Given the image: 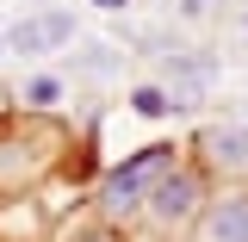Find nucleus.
<instances>
[{
    "label": "nucleus",
    "instance_id": "obj_1",
    "mask_svg": "<svg viewBox=\"0 0 248 242\" xmlns=\"http://www.w3.org/2000/svg\"><path fill=\"white\" fill-rule=\"evenodd\" d=\"M180 161H186V143H168V137L130 149L124 161H112V168L99 174V186H93V211L106 217V224H118V230H130V224L143 217V205H149V193L168 180Z\"/></svg>",
    "mask_w": 248,
    "mask_h": 242
},
{
    "label": "nucleus",
    "instance_id": "obj_2",
    "mask_svg": "<svg viewBox=\"0 0 248 242\" xmlns=\"http://www.w3.org/2000/svg\"><path fill=\"white\" fill-rule=\"evenodd\" d=\"M211 193H217V180L192 161V155H186L180 168L149 193V205H143L137 224H143L149 236H161V242H192L199 217H205V205H211Z\"/></svg>",
    "mask_w": 248,
    "mask_h": 242
},
{
    "label": "nucleus",
    "instance_id": "obj_3",
    "mask_svg": "<svg viewBox=\"0 0 248 242\" xmlns=\"http://www.w3.org/2000/svg\"><path fill=\"white\" fill-rule=\"evenodd\" d=\"M50 143H56V130H37L31 112H0V193L6 199L50 174V161H56Z\"/></svg>",
    "mask_w": 248,
    "mask_h": 242
},
{
    "label": "nucleus",
    "instance_id": "obj_4",
    "mask_svg": "<svg viewBox=\"0 0 248 242\" xmlns=\"http://www.w3.org/2000/svg\"><path fill=\"white\" fill-rule=\"evenodd\" d=\"M186 155L217 186H248V118H211L186 137Z\"/></svg>",
    "mask_w": 248,
    "mask_h": 242
},
{
    "label": "nucleus",
    "instance_id": "obj_5",
    "mask_svg": "<svg viewBox=\"0 0 248 242\" xmlns=\"http://www.w3.org/2000/svg\"><path fill=\"white\" fill-rule=\"evenodd\" d=\"M75 37H81V19L68 6H37V13L6 25V56H56Z\"/></svg>",
    "mask_w": 248,
    "mask_h": 242
},
{
    "label": "nucleus",
    "instance_id": "obj_6",
    "mask_svg": "<svg viewBox=\"0 0 248 242\" xmlns=\"http://www.w3.org/2000/svg\"><path fill=\"white\" fill-rule=\"evenodd\" d=\"M217 81V56H205V50H161V87L180 99L186 112L211 93Z\"/></svg>",
    "mask_w": 248,
    "mask_h": 242
},
{
    "label": "nucleus",
    "instance_id": "obj_7",
    "mask_svg": "<svg viewBox=\"0 0 248 242\" xmlns=\"http://www.w3.org/2000/svg\"><path fill=\"white\" fill-rule=\"evenodd\" d=\"M192 242H248V186H217Z\"/></svg>",
    "mask_w": 248,
    "mask_h": 242
},
{
    "label": "nucleus",
    "instance_id": "obj_8",
    "mask_svg": "<svg viewBox=\"0 0 248 242\" xmlns=\"http://www.w3.org/2000/svg\"><path fill=\"white\" fill-rule=\"evenodd\" d=\"M62 93H68V81H62V75H25V87H19V112L50 118V112L62 106Z\"/></svg>",
    "mask_w": 248,
    "mask_h": 242
},
{
    "label": "nucleus",
    "instance_id": "obj_9",
    "mask_svg": "<svg viewBox=\"0 0 248 242\" xmlns=\"http://www.w3.org/2000/svg\"><path fill=\"white\" fill-rule=\"evenodd\" d=\"M124 99H130V112H137V118H180V112H186V106L161 87V81H137Z\"/></svg>",
    "mask_w": 248,
    "mask_h": 242
},
{
    "label": "nucleus",
    "instance_id": "obj_10",
    "mask_svg": "<svg viewBox=\"0 0 248 242\" xmlns=\"http://www.w3.org/2000/svg\"><path fill=\"white\" fill-rule=\"evenodd\" d=\"M62 242H130V230H118V224H106L99 211H87V217H75L62 230Z\"/></svg>",
    "mask_w": 248,
    "mask_h": 242
},
{
    "label": "nucleus",
    "instance_id": "obj_11",
    "mask_svg": "<svg viewBox=\"0 0 248 242\" xmlns=\"http://www.w3.org/2000/svg\"><path fill=\"white\" fill-rule=\"evenodd\" d=\"M81 75H106V68H118V44H87L81 56H68Z\"/></svg>",
    "mask_w": 248,
    "mask_h": 242
},
{
    "label": "nucleus",
    "instance_id": "obj_12",
    "mask_svg": "<svg viewBox=\"0 0 248 242\" xmlns=\"http://www.w3.org/2000/svg\"><path fill=\"white\" fill-rule=\"evenodd\" d=\"M211 6H217V0H180V13H186V19H199V13H211Z\"/></svg>",
    "mask_w": 248,
    "mask_h": 242
},
{
    "label": "nucleus",
    "instance_id": "obj_13",
    "mask_svg": "<svg viewBox=\"0 0 248 242\" xmlns=\"http://www.w3.org/2000/svg\"><path fill=\"white\" fill-rule=\"evenodd\" d=\"M93 6H99V13H124L130 0H93Z\"/></svg>",
    "mask_w": 248,
    "mask_h": 242
},
{
    "label": "nucleus",
    "instance_id": "obj_14",
    "mask_svg": "<svg viewBox=\"0 0 248 242\" xmlns=\"http://www.w3.org/2000/svg\"><path fill=\"white\" fill-rule=\"evenodd\" d=\"M0 56H6V25H0Z\"/></svg>",
    "mask_w": 248,
    "mask_h": 242
},
{
    "label": "nucleus",
    "instance_id": "obj_15",
    "mask_svg": "<svg viewBox=\"0 0 248 242\" xmlns=\"http://www.w3.org/2000/svg\"><path fill=\"white\" fill-rule=\"evenodd\" d=\"M242 25H248V13H242Z\"/></svg>",
    "mask_w": 248,
    "mask_h": 242
}]
</instances>
